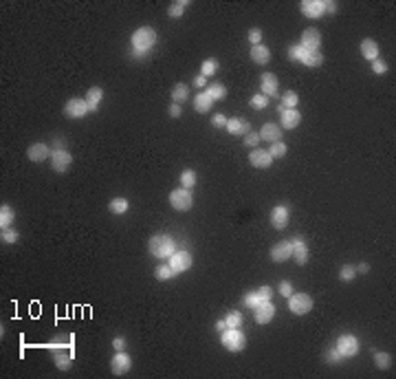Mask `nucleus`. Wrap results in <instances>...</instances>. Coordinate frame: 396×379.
I'll return each instance as SVG.
<instances>
[{"instance_id": "14", "label": "nucleus", "mask_w": 396, "mask_h": 379, "mask_svg": "<svg viewBox=\"0 0 396 379\" xmlns=\"http://www.w3.org/2000/svg\"><path fill=\"white\" fill-rule=\"evenodd\" d=\"M280 119H282V128L293 130L301 124V113L297 111V108H284V111L280 113Z\"/></svg>"}, {"instance_id": "42", "label": "nucleus", "mask_w": 396, "mask_h": 379, "mask_svg": "<svg viewBox=\"0 0 396 379\" xmlns=\"http://www.w3.org/2000/svg\"><path fill=\"white\" fill-rule=\"evenodd\" d=\"M224 322H227V327H229V329H238L240 324H242V313H238V311H231V313H227V317H224Z\"/></svg>"}, {"instance_id": "44", "label": "nucleus", "mask_w": 396, "mask_h": 379, "mask_svg": "<svg viewBox=\"0 0 396 379\" xmlns=\"http://www.w3.org/2000/svg\"><path fill=\"white\" fill-rule=\"evenodd\" d=\"M304 53H306V49L301 47V44H295V47H291V49H288V58H291V60H295V62H301V58H304Z\"/></svg>"}, {"instance_id": "2", "label": "nucleus", "mask_w": 396, "mask_h": 379, "mask_svg": "<svg viewBox=\"0 0 396 379\" xmlns=\"http://www.w3.org/2000/svg\"><path fill=\"white\" fill-rule=\"evenodd\" d=\"M148 249L154 258H170V256L176 251V243H174L172 236L167 234H157L150 238L148 243Z\"/></svg>"}, {"instance_id": "15", "label": "nucleus", "mask_w": 396, "mask_h": 379, "mask_svg": "<svg viewBox=\"0 0 396 379\" xmlns=\"http://www.w3.org/2000/svg\"><path fill=\"white\" fill-rule=\"evenodd\" d=\"M288 216H291V212H288L286 205H275L271 212V223L275 230H284V227L288 225Z\"/></svg>"}, {"instance_id": "37", "label": "nucleus", "mask_w": 396, "mask_h": 379, "mask_svg": "<svg viewBox=\"0 0 396 379\" xmlns=\"http://www.w3.org/2000/svg\"><path fill=\"white\" fill-rule=\"evenodd\" d=\"M374 362H377L379 368L385 370V368H390L392 366V355L390 353H383V350H377V353H374Z\"/></svg>"}, {"instance_id": "53", "label": "nucleus", "mask_w": 396, "mask_h": 379, "mask_svg": "<svg viewBox=\"0 0 396 379\" xmlns=\"http://www.w3.org/2000/svg\"><path fill=\"white\" fill-rule=\"evenodd\" d=\"M170 115H172V117H181L183 115V106L181 104H174V101H172V104H170Z\"/></svg>"}, {"instance_id": "10", "label": "nucleus", "mask_w": 396, "mask_h": 379, "mask_svg": "<svg viewBox=\"0 0 396 379\" xmlns=\"http://www.w3.org/2000/svg\"><path fill=\"white\" fill-rule=\"evenodd\" d=\"M91 111L86 104V99H77V97H73V99L66 101V106H64V113H66L71 119H81V117L86 115V113Z\"/></svg>"}, {"instance_id": "7", "label": "nucleus", "mask_w": 396, "mask_h": 379, "mask_svg": "<svg viewBox=\"0 0 396 379\" xmlns=\"http://www.w3.org/2000/svg\"><path fill=\"white\" fill-rule=\"evenodd\" d=\"M71 164H73V157L66 152V150H53L51 152V165H53V170L58 174H66L68 172V168H71Z\"/></svg>"}, {"instance_id": "6", "label": "nucleus", "mask_w": 396, "mask_h": 379, "mask_svg": "<svg viewBox=\"0 0 396 379\" xmlns=\"http://www.w3.org/2000/svg\"><path fill=\"white\" fill-rule=\"evenodd\" d=\"M334 348L339 350V355L344 357H354L359 353V340L354 335H350V333H346V335H341L337 340V344H334Z\"/></svg>"}, {"instance_id": "47", "label": "nucleus", "mask_w": 396, "mask_h": 379, "mask_svg": "<svg viewBox=\"0 0 396 379\" xmlns=\"http://www.w3.org/2000/svg\"><path fill=\"white\" fill-rule=\"evenodd\" d=\"M249 42H251L253 47L262 44V31H260V29H251V31H249Z\"/></svg>"}, {"instance_id": "46", "label": "nucleus", "mask_w": 396, "mask_h": 379, "mask_svg": "<svg viewBox=\"0 0 396 379\" xmlns=\"http://www.w3.org/2000/svg\"><path fill=\"white\" fill-rule=\"evenodd\" d=\"M260 304V297H258V293L255 291H249L247 296H244V307H249V309H253V307H258Z\"/></svg>"}, {"instance_id": "33", "label": "nucleus", "mask_w": 396, "mask_h": 379, "mask_svg": "<svg viewBox=\"0 0 396 379\" xmlns=\"http://www.w3.org/2000/svg\"><path fill=\"white\" fill-rule=\"evenodd\" d=\"M174 276H176V274H174V269L170 267V264H158V267L154 269V278L161 280V282H163V280L174 278Z\"/></svg>"}, {"instance_id": "48", "label": "nucleus", "mask_w": 396, "mask_h": 379, "mask_svg": "<svg viewBox=\"0 0 396 379\" xmlns=\"http://www.w3.org/2000/svg\"><path fill=\"white\" fill-rule=\"evenodd\" d=\"M255 293H258L260 302H267V300H271V297H273V289L271 287H260Z\"/></svg>"}, {"instance_id": "4", "label": "nucleus", "mask_w": 396, "mask_h": 379, "mask_svg": "<svg viewBox=\"0 0 396 379\" xmlns=\"http://www.w3.org/2000/svg\"><path fill=\"white\" fill-rule=\"evenodd\" d=\"M170 205L176 212H190L191 205H194V197H191L190 190L178 187V190H172V194H170Z\"/></svg>"}, {"instance_id": "51", "label": "nucleus", "mask_w": 396, "mask_h": 379, "mask_svg": "<svg viewBox=\"0 0 396 379\" xmlns=\"http://www.w3.org/2000/svg\"><path fill=\"white\" fill-rule=\"evenodd\" d=\"M211 126H214V128H222V126H227V117H224L222 113L214 115V117H211Z\"/></svg>"}, {"instance_id": "31", "label": "nucleus", "mask_w": 396, "mask_h": 379, "mask_svg": "<svg viewBox=\"0 0 396 379\" xmlns=\"http://www.w3.org/2000/svg\"><path fill=\"white\" fill-rule=\"evenodd\" d=\"M73 364V353H55V366H58L60 370H68Z\"/></svg>"}, {"instance_id": "50", "label": "nucleus", "mask_w": 396, "mask_h": 379, "mask_svg": "<svg viewBox=\"0 0 396 379\" xmlns=\"http://www.w3.org/2000/svg\"><path fill=\"white\" fill-rule=\"evenodd\" d=\"M326 360H328L330 364H339V362L344 360V357L339 355V350H337V348H330L328 353H326Z\"/></svg>"}, {"instance_id": "17", "label": "nucleus", "mask_w": 396, "mask_h": 379, "mask_svg": "<svg viewBox=\"0 0 396 379\" xmlns=\"http://www.w3.org/2000/svg\"><path fill=\"white\" fill-rule=\"evenodd\" d=\"M291 245H293V256H291V258H295L297 264H306V263H308V247H306L304 238L295 236V238L291 240Z\"/></svg>"}, {"instance_id": "25", "label": "nucleus", "mask_w": 396, "mask_h": 379, "mask_svg": "<svg viewBox=\"0 0 396 379\" xmlns=\"http://www.w3.org/2000/svg\"><path fill=\"white\" fill-rule=\"evenodd\" d=\"M104 99V91H101L99 86H93V88H88V93H86V104H88V108L91 111H97L99 108V101Z\"/></svg>"}, {"instance_id": "49", "label": "nucleus", "mask_w": 396, "mask_h": 379, "mask_svg": "<svg viewBox=\"0 0 396 379\" xmlns=\"http://www.w3.org/2000/svg\"><path fill=\"white\" fill-rule=\"evenodd\" d=\"M372 71L374 73H377V75H383V73H387V64L385 62H383V60H374V62H372Z\"/></svg>"}, {"instance_id": "28", "label": "nucleus", "mask_w": 396, "mask_h": 379, "mask_svg": "<svg viewBox=\"0 0 396 379\" xmlns=\"http://www.w3.org/2000/svg\"><path fill=\"white\" fill-rule=\"evenodd\" d=\"M207 95L211 97L214 101H220V99H224L227 97V88H224V84H220V82H214V84H207Z\"/></svg>"}, {"instance_id": "58", "label": "nucleus", "mask_w": 396, "mask_h": 379, "mask_svg": "<svg viewBox=\"0 0 396 379\" xmlns=\"http://www.w3.org/2000/svg\"><path fill=\"white\" fill-rule=\"evenodd\" d=\"M357 271H359V274H367V271H370V264H367V263H361V264L357 267Z\"/></svg>"}, {"instance_id": "23", "label": "nucleus", "mask_w": 396, "mask_h": 379, "mask_svg": "<svg viewBox=\"0 0 396 379\" xmlns=\"http://www.w3.org/2000/svg\"><path fill=\"white\" fill-rule=\"evenodd\" d=\"M361 55L365 60H370V62H374V60L379 58V44L374 42L372 38H365L361 42Z\"/></svg>"}, {"instance_id": "26", "label": "nucleus", "mask_w": 396, "mask_h": 379, "mask_svg": "<svg viewBox=\"0 0 396 379\" xmlns=\"http://www.w3.org/2000/svg\"><path fill=\"white\" fill-rule=\"evenodd\" d=\"M211 104H214V99H211V97L207 95L205 91L198 93V95H196V99H194L196 113H209V111H211Z\"/></svg>"}, {"instance_id": "9", "label": "nucleus", "mask_w": 396, "mask_h": 379, "mask_svg": "<svg viewBox=\"0 0 396 379\" xmlns=\"http://www.w3.org/2000/svg\"><path fill=\"white\" fill-rule=\"evenodd\" d=\"M253 317H255L258 324H269V322L275 317V304H273L271 300L260 302L258 307H253Z\"/></svg>"}, {"instance_id": "30", "label": "nucleus", "mask_w": 396, "mask_h": 379, "mask_svg": "<svg viewBox=\"0 0 396 379\" xmlns=\"http://www.w3.org/2000/svg\"><path fill=\"white\" fill-rule=\"evenodd\" d=\"M110 212L112 214H126V212L130 210V203H128V198H124V197H117V198H112L110 201Z\"/></svg>"}, {"instance_id": "57", "label": "nucleus", "mask_w": 396, "mask_h": 379, "mask_svg": "<svg viewBox=\"0 0 396 379\" xmlns=\"http://www.w3.org/2000/svg\"><path fill=\"white\" fill-rule=\"evenodd\" d=\"M227 329H229V327H227V322H224V320H218V322H216V331L222 333V331H227Z\"/></svg>"}, {"instance_id": "56", "label": "nucleus", "mask_w": 396, "mask_h": 379, "mask_svg": "<svg viewBox=\"0 0 396 379\" xmlns=\"http://www.w3.org/2000/svg\"><path fill=\"white\" fill-rule=\"evenodd\" d=\"M112 348H115V350H124L126 348V340H124V337H115V340H112Z\"/></svg>"}, {"instance_id": "45", "label": "nucleus", "mask_w": 396, "mask_h": 379, "mask_svg": "<svg viewBox=\"0 0 396 379\" xmlns=\"http://www.w3.org/2000/svg\"><path fill=\"white\" fill-rule=\"evenodd\" d=\"M260 144V134L258 132H247L244 134V146H249V148H255V146Z\"/></svg>"}, {"instance_id": "52", "label": "nucleus", "mask_w": 396, "mask_h": 379, "mask_svg": "<svg viewBox=\"0 0 396 379\" xmlns=\"http://www.w3.org/2000/svg\"><path fill=\"white\" fill-rule=\"evenodd\" d=\"M280 293L284 297H291L293 296V284L288 282V280H284V282H280Z\"/></svg>"}, {"instance_id": "20", "label": "nucleus", "mask_w": 396, "mask_h": 379, "mask_svg": "<svg viewBox=\"0 0 396 379\" xmlns=\"http://www.w3.org/2000/svg\"><path fill=\"white\" fill-rule=\"evenodd\" d=\"M27 157H29L33 164H40V161L51 157V150H48L47 144H33V146H29V150H27Z\"/></svg>"}, {"instance_id": "29", "label": "nucleus", "mask_w": 396, "mask_h": 379, "mask_svg": "<svg viewBox=\"0 0 396 379\" xmlns=\"http://www.w3.org/2000/svg\"><path fill=\"white\" fill-rule=\"evenodd\" d=\"M190 97V88H187V84H174V88H172V101L174 104H181L183 106V101Z\"/></svg>"}, {"instance_id": "5", "label": "nucleus", "mask_w": 396, "mask_h": 379, "mask_svg": "<svg viewBox=\"0 0 396 379\" xmlns=\"http://www.w3.org/2000/svg\"><path fill=\"white\" fill-rule=\"evenodd\" d=\"M288 309H291V313H295V315H306V313H310V309H313V297H310L308 293H293V296L288 297Z\"/></svg>"}, {"instance_id": "36", "label": "nucleus", "mask_w": 396, "mask_h": 379, "mask_svg": "<svg viewBox=\"0 0 396 379\" xmlns=\"http://www.w3.org/2000/svg\"><path fill=\"white\" fill-rule=\"evenodd\" d=\"M194 185H196V172L194 170H183L181 172V187L191 190Z\"/></svg>"}, {"instance_id": "11", "label": "nucleus", "mask_w": 396, "mask_h": 379, "mask_svg": "<svg viewBox=\"0 0 396 379\" xmlns=\"http://www.w3.org/2000/svg\"><path fill=\"white\" fill-rule=\"evenodd\" d=\"M293 256V245L291 240H280L271 247V260L273 263H286L288 258Z\"/></svg>"}, {"instance_id": "41", "label": "nucleus", "mask_w": 396, "mask_h": 379, "mask_svg": "<svg viewBox=\"0 0 396 379\" xmlns=\"http://www.w3.org/2000/svg\"><path fill=\"white\" fill-rule=\"evenodd\" d=\"M339 278L344 280V282H350V280L357 278V267H352V264H344L341 267V274H339Z\"/></svg>"}, {"instance_id": "16", "label": "nucleus", "mask_w": 396, "mask_h": 379, "mask_svg": "<svg viewBox=\"0 0 396 379\" xmlns=\"http://www.w3.org/2000/svg\"><path fill=\"white\" fill-rule=\"evenodd\" d=\"M319 44H321V35L317 29H304L301 33V47L306 51H319Z\"/></svg>"}, {"instance_id": "24", "label": "nucleus", "mask_w": 396, "mask_h": 379, "mask_svg": "<svg viewBox=\"0 0 396 379\" xmlns=\"http://www.w3.org/2000/svg\"><path fill=\"white\" fill-rule=\"evenodd\" d=\"M251 60L255 64H267L271 60V51H269L264 44H258V47H251Z\"/></svg>"}, {"instance_id": "43", "label": "nucleus", "mask_w": 396, "mask_h": 379, "mask_svg": "<svg viewBox=\"0 0 396 379\" xmlns=\"http://www.w3.org/2000/svg\"><path fill=\"white\" fill-rule=\"evenodd\" d=\"M18 231L11 230V227H7V230H2V234H0V240L2 243H7V245H14V243H18Z\"/></svg>"}, {"instance_id": "34", "label": "nucleus", "mask_w": 396, "mask_h": 379, "mask_svg": "<svg viewBox=\"0 0 396 379\" xmlns=\"http://www.w3.org/2000/svg\"><path fill=\"white\" fill-rule=\"evenodd\" d=\"M187 5H190L187 0H176V2H172V5H170V9H167L170 18H181V16L185 14V7Z\"/></svg>"}, {"instance_id": "40", "label": "nucleus", "mask_w": 396, "mask_h": 379, "mask_svg": "<svg viewBox=\"0 0 396 379\" xmlns=\"http://www.w3.org/2000/svg\"><path fill=\"white\" fill-rule=\"evenodd\" d=\"M267 106H269V97H267V95L258 93V95L251 97V108H255V111H264Z\"/></svg>"}, {"instance_id": "1", "label": "nucleus", "mask_w": 396, "mask_h": 379, "mask_svg": "<svg viewBox=\"0 0 396 379\" xmlns=\"http://www.w3.org/2000/svg\"><path fill=\"white\" fill-rule=\"evenodd\" d=\"M157 44V31L152 27H139L137 31L132 33V47H134V55L137 58H143L148 55L150 49Z\"/></svg>"}, {"instance_id": "19", "label": "nucleus", "mask_w": 396, "mask_h": 379, "mask_svg": "<svg viewBox=\"0 0 396 379\" xmlns=\"http://www.w3.org/2000/svg\"><path fill=\"white\" fill-rule=\"evenodd\" d=\"M260 86H262V95L267 97H277L280 95V88H277V77L273 73H264L262 80H260Z\"/></svg>"}, {"instance_id": "13", "label": "nucleus", "mask_w": 396, "mask_h": 379, "mask_svg": "<svg viewBox=\"0 0 396 379\" xmlns=\"http://www.w3.org/2000/svg\"><path fill=\"white\" fill-rule=\"evenodd\" d=\"M301 14L310 20H317V18H321V16H326L324 14V0H304V2H301Z\"/></svg>"}, {"instance_id": "22", "label": "nucleus", "mask_w": 396, "mask_h": 379, "mask_svg": "<svg viewBox=\"0 0 396 379\" xmlns=\"http://www.w3.org/2000/svg\"><path fill=\"white\" fill-rule=\"evenodd\" d=\"M258 134H260V139L275 144V141H280V137H282V128L277 124H264Z\"/></svg>"}, {"instance_id": "35", "label": "nucleus", "mask_w": 396, "mask_h": 379, "mask_svg": "<svg viewBox=\"0 0 396 379\" xmlns=\"http://www.w3.org/2000/svg\"><path fill=\"white\" fill-rule=\"evenodd\" d=\"M300 104V95L295 91H286L282 95V108H295Z\"/></svg>"}, {"instance_id": "21", "label": "nucleus", "mask_w": 396, "mask_h": 379, "mask_svg": "<svg viewBox=\"0 0 396 379\" xmlns=\"http://www.w3.org/2000/svg\"><path fill=\"white\" fill-rule=\"evenodd\" d=\"M224 128L229 130V134H247V132H251V126H249V121L242 119V117L227 119V126H224Z\"/></svg>"}, {"instance_id": "55", "label": "nucleus", "mask_w": 396, "mask_h": 379, "mask_svg": "<svg viewBox=\"0 0 396 379\" xmlns=\"http://www.w3.org/2000/svg\"><path fill=\"white\" fill-rule=\"evenodd\" d=\"M194 86L196 88H205L207 86V77L205 75H196L194 77Z\"/></svg>"}, {"instance_id": "32", "label": "nucleus", "mask_w": 396, "mask_h": 379, "mask_svg": "<svg viewBox=\"0 0 396 379\" xmlns=\"http://www.w3.org/2000/svg\"><path fill=\"white\" fill-rule=\"evenodd\" d=\"M11 223H14V210L9 205H2L0 207V227L7 230V227H11Z\"/></svg>"}, {"instance_id": "38", "label": "nucleus", "mask_w": 396, "mask_h": 379, "mask_svg": "<svg viewBox=\"0 0 396 379\" xmlns=\"http://www.w3.org/2000/svg\"><path fill=\"white\" fill-rule=\"evenodd\" d=\"M288 148L286 144H282V141H275V144H271V148H269V154H271L273 159H282V157H286Z\"/></svg>"}, {"instance_id": "54", "label": "nucleus", "mask_w": 396, "mask_h": 379, "mask_svg": "<svg viewBox=\"0 0 396 379\" xmlns=\"http://www.w3.org/2000/svg\"><path fill=\"white\" fill-rule=\"evenodd\" d=\"M337 11V2L333 0H324V14H334Z\"/></svg>"}, {"instance_id": "39", "label": "nucleus", "mask_w": 396, "mask_h": 379, "mask_svg": "<svg viewBox=\"0 0 396 379\" xmlns=\"http://www.w3.org/2000/svg\"><path fill=\"white\" fill-rule=\"evenodd\" d=\"M216 71H218V60H214V58H207L205 62H203V66H201V75L209 77V75H214Z\"/></svg>"}, {"instance_id": "12", "label": "nucleus", "mask_w": 396, "mask_h": 379, "mask_svg": "<svg viewBox=\"0 0 396 379\" xmlns=\"http://www.w3.org/2000/svg\"><path fill=\"white\" fill-rule=\"evenodd\" d=\"M132 368V360H130L128 353H124V350H117V355L112 357V362H110V370L115 375H126L128 370Z\"/></svg>"}, {"instance_id": "8", "label": "nucleus", "mask_w": 396, "mask_h": 379, "mask_svg": "<svg viewBox=\"0 0 396 379\" xmlns=\"http://www.w3.org/2000/svg\"><path fill=\"white\" fill-rule=\"evenodd\" d=\"M191 254L187 249H181V251H174L172 256H170V267L174 269V274H183V271H187V269L191 267Z\"/></svg>"}, {"instance_id": "27", "label": "nucleus", "mask_w": 396, "mask_h": 379, "mask_svg": "<svg viewBox=\"0 0 396 379\" xmlns=\"http://www.w3.org/2000/svg\"><path fill=\"white\" fill-rule=\"evenodd\" d=\"M301 64H306V66H310V68L321 66V64H324V55H321V51H306L304 58H301Z\"/></svg>"}, {"instance_id": "3", "label": "nucleus", "mask_w": 396, "mask_h": 379, "mask_svg": "<svg viewBox=\"0 0 396 379\" xmlns=\"http://www.w3.org/2000/svg\"><path fill=\"white\" fill-rule=\"evenodd\" d=\"M222 346L227 350H231V353H240V350H244V346H247V337L242 335V331H238V329H227V331H222Z\"/></svg>"}, {"instance_id": "18", "label": "nucleus", "mask_w": 396, "mask_h": 379, "mask_svg": "<svg viewBox=\"0 0 396 379\" xmlns=\"http://www.w3.org/2000/svg\"><path fill=\"white\" fill-rule=\"evenodd\" d=\"M249 161H251V165L253 168H260V170H264V168H269V165L273 164V157L269 154V150H253L251 154H249Z\"/></svg>"}]
</instances>
